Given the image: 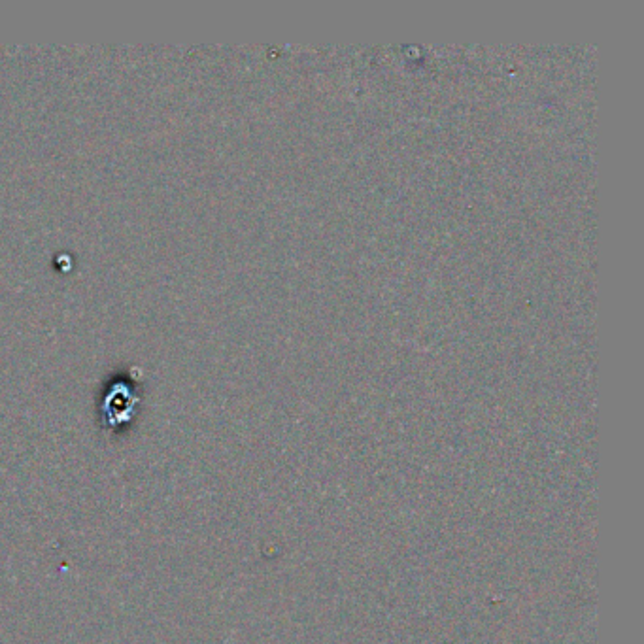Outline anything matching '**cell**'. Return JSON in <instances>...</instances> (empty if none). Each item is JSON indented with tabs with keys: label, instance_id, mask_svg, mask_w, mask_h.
Instances as JSON below:
<instances>
[{
	"label": "cell",
	"instance_id": "obj_1",
	"mask_svg": "<svg viewBox=\"0 0 644 644\" xmlns=\"http://www.w3.org/2000/svg\"><path fill=\"white\" fill-rule=\"evenodd\" d=\"M135 403L136 397L133 395L131 388H129L127 384H123V382H118V384H114V386H112V390H110V393L106 395V401H104V414H108V412H112L114 408L119 407L118 412H116V420H114V425H116V422L125 420V418L133 412Z\"/></svg>",
	"mask_w": 644,
	"mask_h": 644
}]
</instances>
